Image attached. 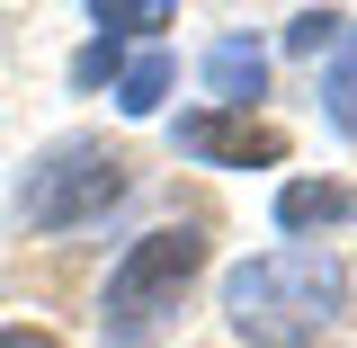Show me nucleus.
<instances>
[{"label":"nucleus","mask_w":357,"mask_h":348,"mask_svg":"<svg viewBox=\"0 0 357 348\" xmlns=\"http://www.w3.org/2000/svg\"><path fill=\"white\" fill-rule=\"evenodd\" d=\"M349 304V268L331 259L321 241H286V250H259L223 277V321L232 340L250 348H304L321 340Z\"/></svg>","instance_id":"1"},{"label":"nucleus","mask_w":357,"mask_h":348,"mask_svg":"<svg viewBox=\"0 0 357 348\" xmlns=\"http://www.w3.org/2000/svg\"><path fill=\"white\" fill-rule=\"evenodd\" d=\"M206 277V232L197 223H161V232H143L126 259L107 268V295H98V340L107 348H143L161 340L188 304V286Z\"/></svg>","instance_id":"2"},{"label":"nucleus","mask_w":357,"mask_h":348,"mask_svg":"<svg viewBox=\"0 0 357 348\" xmlns=\"http://www.w3.org/2000/svg\"><path fill=\"white\" fill-rule=\"evenodd\" d=\"M134 188V161L116 143H98V134H63V143H45L27 179H18V215L36 223V232H81L98 223L107 206H126Z\"/></svg>","instance_id":"3"},{"label":"nucleus","mask_w":357,"mask_h":348,"mask_svg":"<svg viewBox=\"0 0 357 348\" xmlns=\"http://www.w3.org/2000/svg\"><path fill=\"white\" fill-rule=\"evenodd\" d=\"M178 152L188 161H223V170H277L286 134L259 126V116H232V107H197V116H178Z\"/></svg>","instance_id":"4"},{"label":"nucleus","mask_w":357,"mask_h":348,"mask_svg":"<svg viewBox=\"0 0 357 348\" xmlns=\"http://www.w3.org/2000/svg\"><path fill=\"white\" fill-rule=\"evenodd\" d=\"M206 89H215V107L250 116V98L268 89V54L250 36H215V45H206Z\"/></svg>","instance_id":"5"},{"label":"nucleus","mask_w":357,"mask_h":348,"mask_svg":"<svg viewBox=\"0 0 357 348\" xmlns=\"http://www.w3.org/2000/svg\"><path fill=\"white\" fill-rule=\"evenodd\" d=\"M349 215H357V188H340V179L277 188V232H312V223H349Z\"/></svg>","instance_id":"6"},{"label":"nucleus","mask_w":357,"mask_h":348,"mask_svg":"<svg viewBox=\"0 0 357 348\" xmlns=\"http://www.w3.org/2000/svg\"><path fill=\"white\" fill-rule=\"evenodd\" d=\"M170 81H178V63L152 45V54H134L126 72H116V107H126V116H152V107L170 98Z\"/></svg>","instance_id":"7"},{"label":"nucleus","mask_w":357,"mask_h":348,"mask_svg":"<svg viewBox=\"0 0 357 348\" xmlns=\"http://www.w3.org/2000/svg\"><path fill=\"white\" fill-rule=\"evenodd\" d=\"M321 107H331V126L357 143V27H349V45H340V63H331V81H321Z\"/></svg>","instance_id":"8"},{"label":"nucleus","mask_w":357,"mask_h":348,"mask_svg":"<svg viewBox=\"0 0 357 348\" xmlns=\"http://www.w3.org/2000/svg\"><path fill=\"white\" fill-rule=\"evenodd\" d=\"M340 27H349V18H331V9H295V18H286V54H321Z\"/></svg>","instance_id":"9"},{"label":"nucleus","mask_w":357,"mask_h":348,"mask_svg":"<svg viewBox=\"0 0 357 348\" xmlns=\"http://www.w3.org/2000/svg\"><path fill=\"white\" fill-rule=\"evenodd\" d=\"M143 27H170V0H143V9H98V36H143Z\"/></svg>","instance_id":"10"},{"label":"nucleus","mask_w":357,"mask_h":348,"mask_svg":"<svg viewBox=\"0 0 357 348\" xmlns=\"http://www.w3.org/2000/svg\"><path fill=\"white\" fill-rule=\"evenodd\" d=\"M116 54H126L116 36H89V45H81V63H72V81H81V89H98L107 72H116Z\"/></svg>","instance_id":"11"},{"label":"nucleus","mask_w":357,"mask_h":348,"mask_svg":"<svg viewBox=\"0 0 357 348\" xmlns=\"http://www.w3.org/2000/svg\"><path fill=\"white\" fill-rule=\"evenodd\" d=\"M0 348H63V340H54V331H36V321H9V331H0Z\"/></svg>","instance_id":"12"}]
</instances>
